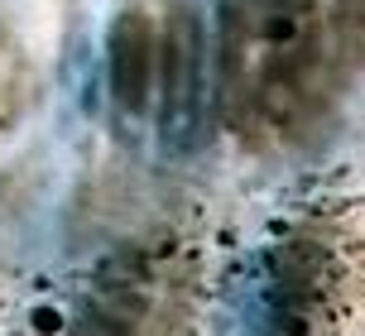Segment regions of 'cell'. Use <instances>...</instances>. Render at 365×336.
<instances>
[{"label":"cell","mask_w":365,"mask_h":336,"mask_svg":"<svg viewBox=\"0 0 365 336\" xmlns=\"http://www.w3.org/2000/svg\"><path fill=\"white\" fill-rule=\"evenodd\" d=\"M346 5L231 0L221 15V106L245 140H284L317 115L351 38Z\"/></svg>","instance_id":"6da1fadb"},{"label":"cell","mask_w":365,"mask_h":336,"mask_svg":"<svg viewBox=\"0 0 365 336\" xmlns=\"http://www.w3.org/2000/svg\"><path fill=\"white\" fill-rule=\"evenodd\" d=\"M106 73H110V101L125 115H145L149 96L164 77V38L154 29V19L145 10H120V19L110 24L106 43Z\"/></svg>","instance_id":"7a4b0ae2"},{"label":"cell","mask_w":365,"mask_h":336,"mask_svg":"<svg viewBox=\"0 0 365 336\" xmlns=\"http://www.w3.org/2000/svg\"><path fill=\"white\" fill-rule=\"evenodd\" d=\"M164 125L168 135H182L192 120V96H197V19L192 10H173L164 29Z\"/></svg>","instance_id":"3957f363"}]
</instances>
